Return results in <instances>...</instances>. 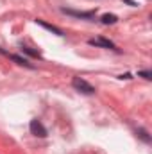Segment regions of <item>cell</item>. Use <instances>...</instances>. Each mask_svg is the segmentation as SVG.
Instances as JSON below:
<instances>
[{
  "instance_id": "obj_1",
  "label": "cell",
  "mask_w": 152,
  "mask_h": 154,
  "mask_svg": "<svg viewBox=\"0 0 152 154\" xmlns=\"http://www.w3.org/2000/svg\"><path fill=\"white\" fill-rule=\"evenodd\" d=\"M72 86L75 88L79 93H82V95H93V93H95V88H93L88 81H84V79H81V77H74V79H72Z\"/></svg>"
},
{
  "instance_id": "obj_2",
  "label": "cell",
  "mask_w": 152,
  "mask_h": 154,
  "mask_svg": "<svg viewBox=\"0 0 152 154\" xmlns=\"http://www.w3.org/2000/svg\"><path fill=\"white\" fill-rule=\"evenodd\" d=\"M29 129H31V133H32L34 136H39V138H45V136H47V129H45V125L39 122L38 118L31 120V125H29Z\"/></svg>"
},
{
  "instance_id": "obj_3",
  "label": "cell",
  "mask_w": 152,
  "mask_h": 154,
  "mask_svg": "<svg viewBox=\"0 0 152 154\" xmlns=\"http://www.w3.org/2000/svg\"><path fill=\"white\" fill-rule=\"evenodd\" d=\"M65 14H70V16H75V18H84V20H90L95 16V11H74V9H63Z\"/></svg>"
},
{
  "instance_id": "obj_4",
  "label": "cell",
  "mask_w": 152,
  "mask_h": 154,
  "mask_svg": "<svg viewBox=\"0 0 152 154\" xmlns=\"http://www.w3.org/2000/svg\"><path fill=\"white\" fill-rule=\"evenodd\" d=\"M90 45H93V47H102V48H116L114 47V43L113 41H109V39H106V38H97V39H90L88 41Z\"/></svg>"
},
{
  "instance_id": "obj_5",
  "label": "cell",
  "mask_w": 152,
  "mask_h": 154,
  "mask_svg": "<svg viewBox=\"0 0 152 154\" xmlns=\"http://www.w3.org/2000/svg\"><path fill=\"white\" fill-rule=\"evenodd\" d=\"M36 23H38V25H41V27H45L47 31L54 32L56 36H65V34H63V31H61L59 27H56V25H50V23H47V22H43V20H36Z\"/></svg>"
},
{
  "instance_id": "obj_6",
  "label": "cell",
  "mask_w": 152,
  "mask_h": 154,
  "mask_svg": "<svg viewBox=\"0 0 152 154\" xmlns=\"http://www.w3.org/2000/svg\"><path fill=\"white\" fill-rule=\"evenodd\" d=\"M100 20H102L104 25H113V23L118 22V16H116V14H109V13H106V14H102Z\"/></svg>"
},
{
  "instance_id": "obj_7",
  "label": "cell",
  "mask_w": 152,
  "mask_h": 154,
  "mask_svg": "<svg viewBox=\"0 0 152 154\" xmlns=\"http://www.w3.org/2000/svg\"><path fill=\"white\" fill-rule=\"evenodd\" d=\"M11 59H13V61H16V63H18V65H22V66L32 68V65H31V63H29V61H27L25 57H20V56H14V54H13V56H11Z\"/></svg>"
},
{
  "instance_id": "obj_8",
  "label": "cell",
  "mask_w": 152,
  "mask_h": 154,
  "mask_svg": "<svg viewBox=\"0 0 152 154\" xmlns=\"http://www.w3.org/2000/svg\"><path fill=\"white\" fill-rule=\"evenodd\" d=\"M136 133H138V136H140V138H141V140H143V142H147V143H149V142H150V136H149V134H147V131H145V129H138V131H136Z\"/></svg>"
},
{
  "instance_id": "obj_9",
  "label": "cell",
  "mask_w": 152,
  "mask_h": 154,
  "mask_svg": "<svg viewBox=\"0 0 152 154\" xmlns=\"http://www.w3.org/2000/svg\"><path fill=\"white\" fill-rule=\"evenodd\" d=\"M22 50H23V52H27L29 56H34V57H39V54H38V52H34V50H31L29 47H22Z\"/></svg>"
},
{
  "instance_id": "obj_10",
  "label": "cell",
  "mask_w": 152,
  "mask_h": 154,
  "mask_svg": "<svg viewBox=\"0 0 152 154\" xmlns=\"http://www.w3.org/2000/svg\"><path fill=\"white\" fill-rule=\"evenodd\" d=\"M138 75H140V77H143V79H147V81H150V79H152V74L149 72V70H147V72H140Z\"/></svg>"
}]
</instances>
